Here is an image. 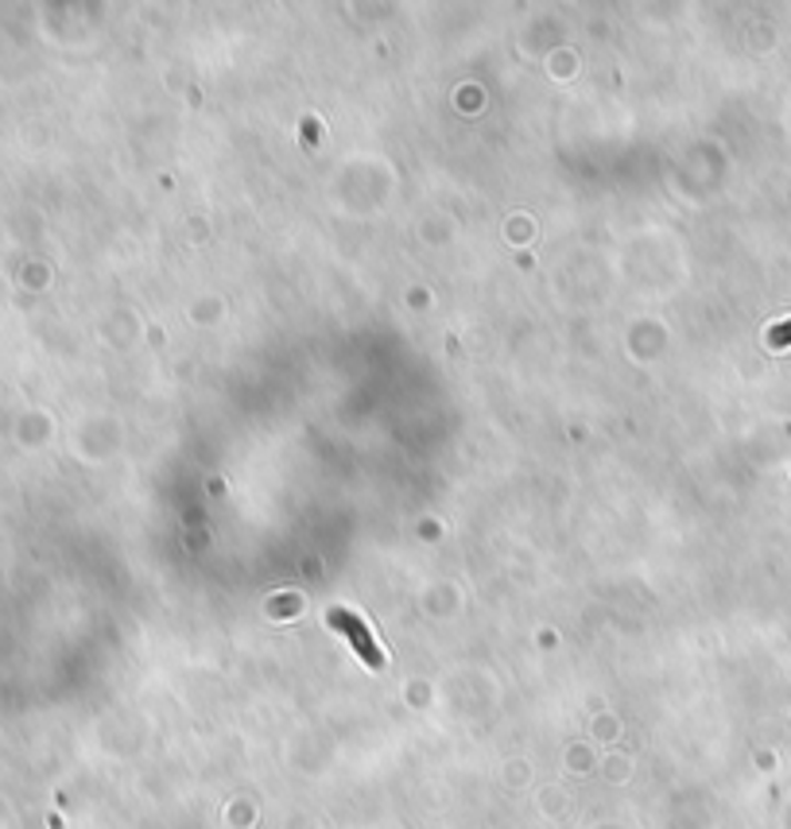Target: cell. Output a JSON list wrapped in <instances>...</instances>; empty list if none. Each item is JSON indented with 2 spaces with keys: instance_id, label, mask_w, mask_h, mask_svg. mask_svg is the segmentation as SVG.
<instances>
[{
  "instance_id": "6da1fadb",
  "label": "cell",
  "mask_w": 791,
  "mask_h": 829,
  "mask_svg": "<svg viewBox=\"0 0 791 829\" xmlns=\"http://www.w3.org/2000/svg\"><path fill=\"white\" fill-rule=\"evenodd\" d=\"M331 624L342 631V636L349 639V644H354V651L362 655V659L369 663L373 670L385 667V655H381L377 639H373V631L365 628V620L357 617V613H349V609H331Z\"/></svg>"
}]
</instances>
